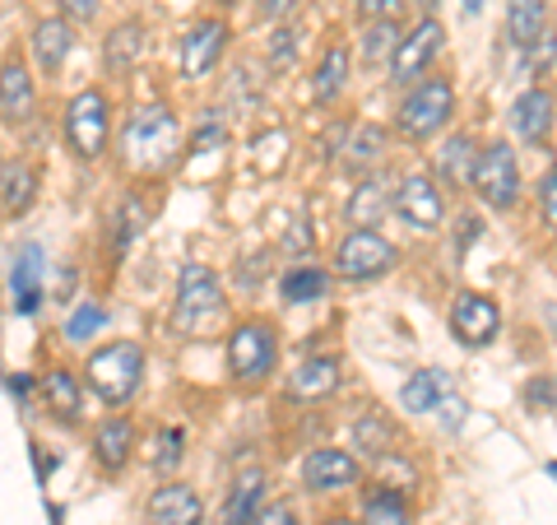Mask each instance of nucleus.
I'll return each instance as SVG.
<instances>
[{"instance_id":"7","label":"nucleus","mask_w":557,"mask_h":525,"mask_svg":"<svg viewBox=\"0 0 557 525\" xmlns=\"http://www.w3.org/2000/svg\"><path fill=\"white\" fill-rule=\"evenodd\" d=\"M391 266H395V247H391V242L381 237L376 229H354V233H344L339 247H335V274H339V279H354V284L386 274Z\"/></svg>"},{"instance_id":"10","label":"nucleus","mask_w":557,"mask_h":525,"mask_svg":"<svg viewBox=\"0 0 557 525\" xmlns=\"http://www.w3.org/2000/svg\"><path fill=\"white\" fill-rule=\"evenodd\" d=\"M442 38H446L442 24L432 20V14H423L409 38H399V51L391 61V80L395 84H413L418 75H428V65L437 61V51H442Z\"/></svg>"},{"instance_id":"21","label":"nucleus","mask_w":557,"mask_h":525,"mask_svg":"<svg viewBox=\"0 0 557 525\" xmlns=\"http://www.w3.org/2000/svg\"><path fill=\"white\" fill-rule=\"evenodd\" d=\"M70 51H75V28H70V20H42L33 28V57H38L42 75H57Z\"/></svg>"},{"instance_id":"31","label":"nucleus","mask_w":557,"mask_h":525,"mask_svg":"<svg viewBox=\"0 0 557 525\" xmlns=\"http://www.w3.org/2000/svg\"><path fill=\"white\" fill-rule=\"evenodd\" d=\"M381 145H386V131L381 126H358V135L348 139V168L362 172V168L381 163Z\"/></svg>"},{"instance_id":"39","label":"nucleus","mask_w":557,"mask_h":525,"mask_svg":"<svg viewBox=\"0 0 557 525\" xmlns=\"http://www.w3.org/2000/svg\"><path fill=\"white\" fill-rule=\"evenodd\" d=\"M399 5H405V0H358V14H362V20H395V10Z\"/></svg>"},{"instance_id":"42","label":"nucleus","mask_w":557,"mask_h":525,"mask_svg":"<svg viewBox=\"0 0 557 525\" xmlns=\"http://www.w3.org/2000/svg\"><path fill=\"white\" fill-rule=\"evenodd\" d=\"M460 5H465V14H479V10H483V0H460Z\"/></svg>"},{"instance_id":"22","label":"nucleus","mask_w":557,"mask_h":525,"mask_svg":"<svg viewBox=\"0 0 557 525\" xmlns=\"http://www.w3.org/2000/svg\"><path fill=\"white\" fill-rule=\"evenodd\" d=\"M288 391L298 400H325L339 391V363L335 358H307L298 373L288 377Z\"/></svg>"},{"instance_id":"13","label":"nucleus","mask_w":557,"mask_h":525,"mask_svg":"<svg viewBox=\"0 0 557 525\" xmlns=\"http://www.w3.org/2000/svg\"><path fill=\"white\" fill-rule=\"evenodd\" d=\"M33 112H38V84L20 57H5L0 61V117L10 126H28Z\"/></svg>"},{"instance_id":"29","label":"nucleus","mask_w":557,"mask_h":525,"mask_svg":"<svg viewBox=\"0 0 557 525\" xmlns=\"http://www.w3.org/2000/svg\"><path fill=\"white\" fill-rule=\"evenodd\" d=\"M278 293H284V303H317V297H325V270L321 266H293V270H284V279H278Z\"/></svg>"},{"instance_id":"43","label":"nucleus","mask_w":557,"mask_h":525,"mask_svg":"<svg viewBox=\"0 0 557 525\" xmlns=\"http://www.w3.org/2000/svg\"><path fill=\"white\" fill-rule=\"evenodd\" d=\"M321 525H354V521H348V516H330V521H321Z\"/></svg>"},{"instance_id":"40","label":"nucleus","mask_w":557,"mask_h":525,"mask_svg":"<svg viewBox=\"0 0 557 525\" xmlns=\"http://www.w3.org/2000/svg\"><path fill=\"white\" fill-rule=\"evenodd\" d=\"M65 20H94L98 14V0H57Z\"/></svg>"},{"instance_id":"14","label":"nucleus","mask_w":557,"mask_h":525,"mask_svg":"<svg viewBox=\"0 0 557 525\" xmlns=\"http://www.w3.org/2000/svg\"><path fill=\"white\" fill-rule=\"evenodd\" d=\"M302 484L311 493H339V488L358 484V461L348 451H335V447H321V451H307L302 461Z\"/></svg>"},{"instance_id":"38","label":"nucleus","mask_w":557,"mask_h":525,"mask_svg":"<svg viewBox=\"0 0 557 525\" xmlns=\"http://www.w3.org/2000/svg\"><path fill=\"white\" fill-rule=\"evenodd\" d=\"M539 209H544L548 229H557V172H548L544 186H539Z\"/></svg>"},{"instance_id":"19","label":"nucleus","mask_w":557,"mask_h":525,"mask_svg":"<svg viewBox=\"0 0 557 525\" xmlns=\"http://www.w3.org/2000/svg\"><path fill=\"white\" fill-rule=\"evenodd\" d=\"M265 502V469H242L223 498V525H251Z\"/></svg>"},{"instance_id":"1","label":"nucleus","mask_w":557,"mask_h":525,"mask_svg":"<svg viewBox=\"0 0 557 525\" xmlns=\"http://www.w3.org/2000/svg\"><path fill=\"white\" fill-rule=\"evenodd\" d=\"M182 149V121L172 108H135L126 131H121V163L131 172H159L168 168V159Z\"/></svg>"},{"instance_id":"44","label":"nucleus","mask_w":557,"mask_h":525,"mask_svg":"<svg viewBox=\"0 0 557 525\" xmlns=\"http://www.w3.org/2000/svg\"><path fill=\"white\" fill-rule=\"evenodd\" d=\"M548 475H553V479H557V461H553V465H548Z\"/></svg>"},{"instance_id":"18","label":"nucleus","mask_w":557,"mask_h":525,"mask_svg":"<svg viewBox=\"0 0 557 525\" xmlns=\"http://www.w3.org/2000/svg\"><path fill=\"white\" fill-rule=\"evenodd\" d=\"M131 451H135V424L131 418H108L98 432H94V461L108 469V475H121L131 465Z\"/></svg>"},{"instance_id":"37","label":"nucleus","mask_w":557,"mask_h":525,"mask_svg":"<svg viewBox=\"0 0 557 525\" xmlns=\"http://www.w3.org/2000/svg\"><path fill=\"white\" fill-rule=\"evenodd\" d=\"M358 442H368V451H386L391 447V428H381L376 418H362V424H358Z\"/></svg>"},{"instance_id":"20","label":"nucleus","mask_w":557,"mask_h":525,"mask_svg":"<svg viewBox=\"0 0 557 525\" xmlns=\"http://www.w3.org/2000/svg\"><path fill=\"white\" fill-rule=\"evenodd\" d=\"M456 391V381H450L442 367H423V373H413L405 381V391H399V405L413 410V414H432V410H442V400Z\"/></svg>"},{"instance_id":"33","label":"nucleus","mask_w":557,"mask_h":525,"mask_svg":"<svg viewBox=\"0 0 557 525\" xmlns=\"http://www.w3.org/2000/svg\"><path fill=\"white\" fill-rule=\"evenodd\" d=\"M395 51H399V28H395V20H372V28H368V42H362V57L368 61H395Z\"/></svg>"},{"instance_id":"15","label":"nucleus","mask_w":557,"mask_h":525,"mask_svg":"<svg viewBox=\"0 0 557 525\" xmlns=\"http://www.w3.org/2000/svg\"><path fill=\"white\" fill-rule=\"evenodd\" d=\"M149 525H200V493L190 484H159L145 502Z\"/></svg>"},{"instance_id":"3","label":"nucleus","mask_w":557,"mask_h":525,"mask_svg":"<svg viewBox=\"0 0 557 525\" xmlns=\"http://www.w3.org/2000/svg\"><path fill=\"white\" fill-rule=\"evenodd\" d=\"M65 139L75 159H102L112 139V102L102 89H79L65 108Z\"/></svg>"},{"instance_id":"12","label":"nucleus","mask_w":557,"mask_h":525,"mask_svg":"<svg viewBox=\"0 0 557 525\" xmlns=\"http://www.w3.org/2000/svg\"><path fill=\"white\" fill-rule=\"evenodd\" d=\"M223 47H228V24H223V20H200V24H190L186 38H182V75H186V80H205L209 70L219 65Z\"/></svg>"},{"instance_id":"11","label":"nucleus","mask_w":557,"mask_h":525,"mask_svg":"<svg viewBox=\"0 0 557 525\" xmlns=\"http://www.w3.org/2000/svg\"><path fill=\"white\" fill-rule=\"evenodd\" d=\"M395 215L409 223V229L418 233H432V229H442V215H446V200H442V186L432 182V178H405L395 191Z\"/></svg>"},{"instance_id":"8","label":"nucleus","mask_w":557,"mask_h":525,"mask_svg":"<svg viewBox=\"0 0 557 525\" xmlns=\"http://www.w3.org/2000/svg\"><path fill=\"white\" fill-rule=\"evenodd\" d=\"M469 186H474V196H479L483 205L511 209L516 196H520V168H516V154H511L507 145H487V149L479 154Z\"/></svg>"},{"instance_id":"16","label":"nucleus","mask_w":557,"mask_h":525,"mask_svg":"<svg viewBox=\"0 0 557 525\" xmlns=\"http://www.w3.org/2000/svg\"><path fill=\"white\" fill-rule=\"evenodd\" d=\"M10 297H14V312H24V317L42 307V247H33V242L20 247L10 266Z\"/></svg>"},{"instance_id":"28","label":"nucleus","mask_w":557,"mask_h":525,"mask_svg":"<svg viewBox=\"0 0 557 525\" xmlns=\"http://www.w3.org/2000/svg\"><path fill=\"white\" fill-rule=\"evenodd\" d=\"M386 205H391L386 182H381V178H368L362 186H354V200H348V223H358V229H372Z\"/></svg>"},{"instance_id":"24","label":"nucleus","mask_w":557,"mask_h":525,"mask_svg":"<svg viewBox=\"0 0 557 525\" xmlns=\"http://www.w3.org/2000/svg\"><path fill=\"white\" fill-rule=\"evenodd\" d=\"M548 24V0H511L507 5V28L516 47H539Z\"/></svg>"},{"instance_id":"41","label":"nucleus","mask_w":557,"mask_h":525,"mask_svg":"<svg viewBox=\"0 0 557 525\" xmlns=\"http://www.w3.org/2000/svg\"><path fill=\"white\" fill-rule=\"evenodd\" d=\"M293 10H298V0H260V14H265V20H284Z\"/></svg>"},{"instance_id":"25","label":"nucleus","mask_w":557,"mask_h":525,"mask_svg":"<svg viewBox=\"0 0 557 525\" xmlns=\"http://www.w3.org/2000/svg\"><path fill=\"white\" fill-rule=\"evenodd\" d=\"M348 70H354V61H348V47H344V42L325 47V57H321V65H317V75H311V98H317V102L339 98V94H344V84H348Z\"/></svg>"},{"instance_id":"30","label":"nucleus","mask_w":557,"mask_h":525,"mask_svg":"<svg viewBox=\"0 0 557 525\" xmlns=\"http://www.w3.org/2000/svg\"><path fill=\"white\" fill-rule=\"evenodd\" d=\"M474 163H479L474 139H469V135H450L446 149H442V178L450 186H465L469 178H474Z\"/></svg>"},{"instance_id":"35","label":"nucleus","mask_w":557,"mask_h":525,"mask_svg":"<svg viewBox=\"0 0 557 525\" xmlns=\"http://www.w3.org/2000/svg\"><path fill=\"white\" fill-rule=\"evenodd\" d=\"M153 447H159V451H153V469H159V475H163V469H177V461H182V432L177 428L159 432V437H153Z\"/></svg>"},{"instance_id":"6","label":"nucleus","mask_w":557,"mask_h":525,"mask_svg":"<svg viewBox=\"0 0 557 525\" xmlns=\"http://www.w3.org/2000/svg\"><path fill=\"white\" fill-rule=\"evenodd\" d=\"M274 358H278V344H274V330L265 321L233 326V335H228V373H233V381L256 387V381H265L274 373Z\"/></svg>"},{"instance_id":"9","label":"nucleus","mask_w":557,"mask_h":525,"mask_svg":"<svg viewBox=\"0 0 557 525\" xmlns=\"http://www.w3.org/2000/svg\"><path fill=\"white\" fill-rule=\"evenodd\" d=\"M497 330H502V312H497L493 297H483V293H460L456 303H450V335H456L465 349L493 344Z\"/></svg>"},{"instance_id":"26","label":"nucleus","mask_w":557,"mask_h":525,"mask_svg":"<svg viewBox=\"0 0 557 525\" xmlns=\"http://www.w3.org/2000/svg\"><path fill=\"white\" fill-rule=\"evenodd\" d=\"M42 400H47L51 414L65 418V424H79V381H75V373H65V367L42 373Z\"/></svg>"},{"instance_id":"2","label":"nucleus","mask_w":557,"mask_h":525,"mask_svg":"<svg viewBox=\"0 0 557 525\" xmlns=\"http://www.w3.org/2000/svg\"><path fill=\"white\" fill-rule=\"evenodd\" d=\"M84 377H89V387L108 400V405H126L139 391V381H145V349L135 340L102 344L89 354V363H84Z\"/></svg>"},{"instance_id":"23","label":"nucleus","mask_w":557,"mask_h":525,"mask_svg":"<svg viewBox=\"0 0 557 525\" xmlns=\"http://www.w3.org/2000/svg\"><path fill=\"white\" fill-rule=\"evenodd\" d=\"M145 51V24H116L108 33V47H102V61H108V75H131V65Z\"/></svg>"},{"instance_id":"34","label":"nucleus","mask_w":557,"mask_h":525,"mask_svg":"<svg viewBox=\"0 0 557 525\" xmlns=\"http://www.w3.org/2000/svg\"><path fill=\"white\" fill-rule=\"evenodd\" d=\"M102 326H108V312H102L98 303H84L79 312H75V317H70L65 321V340H75V344H84V340H94L98 335V330Z\"/></svg>"},{"instance_id":"32","label":"nucleus","mask_w":557,"mask_h":525,"mask_svg":"<svg viewBox=\"0 0 557 525\" xmlns=\"http://www.w3.org/2000/svg\"><path fill=\"white\" fill-rule=\"evenodd\" d=\"M358 525H409V506H405V498H395V493H376L368 506H362Z\"/></svg>"},{"instance_id":"4","label":"nucleus","mask_w":557,"mask_h":525,"mask_svg":"<svg viewBox=\"0 0 557 525\" xmlns=\"http://www.w3.org/2000/svg\"><path fill=\"white\" fill-rule=\"evenodd\" d=\"M450 112H456V89H450V80H418L405 94V102H399L395 126L409 139H428L446 126Z\"/></svg>"},{"instance_id":"45","label":"nucleus","mask_w":557,"mask_h":525,"mask_svg":"<svg viewBox=\"0 0 557 525\" xmlns=\"http://www.w3.org/2000/svg\"><path fill=\"white\" fill-rule=\"evenodd\" d=\"M553 326H557V312H553Z\"/></svg>"},{"instance_id":"27","label":"nucleus","mask_w":557,"mask_h":525,"mask_svg":"<svg viewBox=\"0 0 557 525\" xmlns=\"http://www.w3.org/2000/svg\"><path fill=\"white\" fill-rule=\"evenodd\" d=\"M33 196H38V172H33V163H10L0 172V205H5L10 215H24Z\"/></svg>"},{"instance_id":"5","label":"nucleus","mask_w":557,"mask_h":525,"mask_svg":"<svg viewBox=\"0 0 557 525\" xmlns=\"http://www.w3.org/2000/svg\"><path fill=\"white\" fill-rule=\"evenodd\" d=\"M223 312V284L219 274L209 266H182V279H177V312H172V321H177V330H186V335H196V330H205L209 321H214Z\"/></svg>"},{"instance_id":"17","label":"nucleus","mask_w":557,"mask_h":525,"mask_svg":"<svg viewBox=\"0 0 557 525\" xmlns=\"http://www.w3.org/2000/svg\"><path fill=\"white\" fill-rule=\"evenodd\" d=\"M511 126H516V135L525 139V145H544L548 131H553V94L548 89L520 94L516 108H511Z\"/></svg>"},{"instance_id":"36","label":"nucleus","mask_w":557,"mask_h":525,"mask_svg":"<svg viewBox=\"0 0 557 525\" xmlns=\"http://www.w3.org/2000/svg\"><path fill=\"white\" fill-rule=\"evenodd\" d=\"M251 525H298V512H293L288 502H265Z\"/></svg>"}]
</instances>
